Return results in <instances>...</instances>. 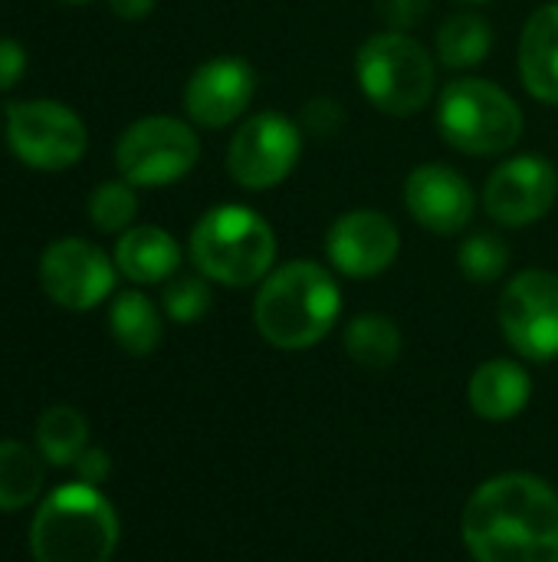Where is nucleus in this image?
Here are the masks:
<instances>
[{"label":"nucleus","mask_w":558,"mask_h":562,"mask_svg":"<svg viewBox=\"0 0 558 562\" xmlns=\"http://www.w3.org/2000/svg\"><path fill=\"white\" fill-rule=\"evenodd\" d=\"M516 63L526 92L543 105H558V0L529 13L520 33Z\"/></svg>","instance_id":"obj_16"},{"label":"nucleus","mask_w":558,"mask_h":562,"mask_svg":"<svg viewBox=\"0 0 558 562\" xmlns=\"http://www.w3.org/2000/svg\"><path fill=\"white\" fill-rule=\"evenodd\" d=\"M355 79L362 95L385 115L411 119L431 105L437 89V63L421 40L398 30L372 33L355 53Z\"/></svg>","instance_id":"obj_5"},{"label":"nucleus","mask_w":558,"mask_h":562,"mask_svg":"<svg viewBox=\"0 0 558 562\" xmlns=\"http://www.w3.org/2000/svg\"><path fill=\"white\" fill-rule=\"evenodd\" d=\"M529 398V372L513 359H490L467 382V402L487 422H513L516 415H523Z\"/></svg>","instance_id":"obj_18"},{"label":"nucleus","mask_w":558,"mask_h":562,"mask_svg":"<svg viewBox=\"0 0 558 562\" xmlns=\"http://www.w3.org/2000/svg\"><path fill=\"white\" fill-rule=\"evenodd\" d=\"M3 135L10 151L33 171H66L89 148L86 122L56 99H23L7 105Z\"/></svg>","instance_id":"obj_8"},{"label":"nucleus","mask_w":558,"mask_h":562,"mask_svg":"<svg viewBox=\"0 0 558 562\" xmlns=\"http://www.w3.org/2000/svg\"><path fill=\"white\" fill-rule=\"evenodd\" d=\"M401 254L398 224L375 207H355L332 221L326 234V257L335 273L349 280L382 277Z\"/></svg>","instance_id":"obj_13"},{"label":"nucleus","mask_w":558,"mask_h":562,"mask_svg":"<svg viewBox=\"0 0 558 562\" xmlns=\"http://www.w3.org/2000/svg\"><path fill=\"white\" fill-rule=\"evenodd\" d=\"M477 562H558V494L536 474L510 471L483 481L460 517Z\"/></svg>","instance_id":"obj_1"},{"label":"nucleus","mask_w":558,"mask_h":562,"mask_svg":"<svg viewBox=\"0 0 558 562\" xmlns=\"http://www.w3.org/2000/svg\"><path fill=\"white\" fill-rule=\"evenodd\" d=\"M457 267L470 283H497L510 267V247L493 231H474L457 250Z\"/></svg>","instance_id":"obj_25"},{"label":"nucleus","mask_w":558,"mask_h":562,"mask_svg":"<svg viewBox=\"0 0 558 562\" xmlns=\"http://www.w3.org/2000/svg\"><path fill=\"white\" fill-rule=\"evenodd\" d=\"M500 329L529 362L558 359V273L523 270L500 296Z\"/></svg>","instance_id":"obj_10"},{"label":"nucleus","mask_w":558,"mask_h":562,"mask_svg":"<svg viewBox=\"0 0 558 562\" xmlns=\"http://www.w3.org/2000/svg\"><path fill=\"white\" fill-rule=\"evenodd\" d=\"M214 296H210V280L201 277V273H191V277H171L164 283V296H161V306L164 313L174 319V323H197L207 316Z\"/></svg>","instance_id":"obj_26"},{"label":"nucleus","mask_w":558,"mask_h":562,"mask_svg":"<svg viewBox=\"0 0 558 562\" xmlns=\"http://www.w3.org/2000/svg\"><path fill=\"white\" fill-rule=\"evenodd\" d=\"M201 161L197 132L174 115H145L115 142V168L135 188H168Z\"/></svg>","instance_id":"obj_7"},{"label":"nucleus","mask_w":558,"mask_h":562,"mask_svg":"<svg viewBox=\"0 0 558 562\" xmlns=\"http://www.w3.org/2000/svg\"><path fill=\"white\" fill-rule=\"evenodd\" d=\"M109 333L128 356H151L161 346L164 326L158 306L141 290H122L109 310Z\"/></svg>","instance_id":"obj_19"},{"label":"nucleus","mask_w":558,"mask_h":562,"mask_svg":"<svg viewBox=\"0 0 558 562\" xmlns=\"http://www.w3.org/2000/svg\"><path fill=\"white\" fill-rule=\"evenodd\" d=\"M0 132H3V115H0Z\"/></svg>","instance_id":"obj_34"},{"label":"nucleus","mask_w":558,"mask_h":562,"mask_svg":"<svg viewBox=\"0 0 558 562\" xmlns=\"http://www.w3.org/2000/svg\"><path fill=\"white\" fill-rule=\"evenodd\" d=\"M457 3H464V7H487V3H493V0H457Z\"/></svg>","instance_id":"obj_32"},{"label":"nucleus","mask_w":558,"mask_h":562,"mask_svg":"<svg viewBox=\"0 0 558 562\" xmlns=\"http://www.w3.org/2000/svg\"><path fill=\"white\" fill-rule=\"evenodd\" d=\"M558 198V168L539 151L513 155L483 184V211L503 227L543 221Z\"/></svg>","instance_id":"obj_12"},{"label":"nucleus","mask_w":558,"mask_h":562,"mask_svg":"<svg viewBox=\"0 0 558 562\" xmlns=\"http://www.w3.org/2000/svg\"><path fill=\"white\" fill-rule=\"evenodd\" d=\"M276 250L273 224L247 204L207 207L187 237L194 270L230 290L260 286L276 267Z\"/></svg>","instance_id":"obj_3"},{"label":"nucleus","mask_w":558,"mask_h":562,"mask_svg":"<svg viewBox=\"0 0 558 562\" xmlns=\"http://www.w3.org/2000/svg\"><path fill=\"white\" fill-rule=\"evenodd\" d=\"M342 122H345V112H342V105H339L335 99H329V95L309 99V102L303 105V112H299V128L309 132V135H322V138L335 135V132L342 128Z\"/></svg>","instance_id":"obj_28"},{"label":"nucleus","mask_w":558,"mask_h":562,"mask_svg":"<svg viewBox=\"0 0 558 562\" xmlns=\"http://www.w3.org/2000/svg\"><path fill=\"white\" fill-rule=\"evenodd\" d=\"M437 132L464 155H506L523 138V109L503 86L460 76L437 95Z\"/></svg>","instance_id":"obj_6"},{"label":"nucleus","mask_w":558,"mask_h":562,"mask_svg":"<svg viewBox=\"0 0 558 562\" xmlns=\"http://www.w3.org/2000/svg\"><path fill=\"white\" fill-rule=\"evenodd\" d=\"M86 214H89V221H92L95 231H102V234H125L128 227H135V217H138L135 184H128L125 178L102 181L89 194Z\"/></svg>","instance_id":"obj_24"},{"label":"nucleus","mask_w":558,"mask_h":562,"mask_svg":"<svg viewBox=\"0 0 558 562\" xmlns=\"http://www.w3.org/2000/svg\"><path fill=\"white\" fill-rule=\"evenodd\" d=\"M342 290L329 267L316 260H289L273 267L257 290V333L283 352L319 346L339 323Z\"/></svg>","instance_id":"obj_2"},{"label":"nucleus","mask_w":558,"mask_h":562,"mask_svg":"<svg viewBox=\"0 0 558 562\" xmlns=\"http://www.w3.org/2000/svg\"><path fill=\"white\" fill-rule=\"evenodd\" d=\"M43 454L20 441H0V514L30 507L43 494Z\"/></svg>","instance_id":"obj_22"},{"label":"nucleus","mask_w":558,"mask_h":562,"mask_svg":"<svg viewBox=\"0 0 558 562\" xmlns=\"http://www.w3.org/2000/svg\"><path fill=\"white\" fill-rule=\"evenodd\" d=\"M155 3H158V0H109V10H112L118 20L135 23V20H145V16L155 10Z\"/></svg>","instance_id":"obj_31"},{"label":"nucleus","mask_w":558,"mask_h":562,"mask_svg":"<svg viewBox=\"0 0 558 562\" xmlns=\"http://www.w3.org/2000/svg\"><path fill=\"white\" fill-rule=\"evenodd\" d=\"M59 3H69V7H82V3H89V0H59Z\"/></svg>","instance_id":"obj_33"},{"label":"nucleus","mask_w":558,"mask_h":562,"mask_svg":"<svg viewBox=\"0 0 558 562\" xmlns=\"http://www.w3.org/2000/svg\"><path fill=\"white\" fill-rule=\"evenodd\" d=\"M493 49L490 20L480 13H454L437 30V59L451 69H474Z\"/></svg>","instance_id":"obj_21"},{"label":"nucleus","mask_w":558,"mask_h":562,"mask_svg":"<svg viewBox=\"0 0 558 562\" xmlns=\"http://www.w3.org/2000/svg\"><path fill=\"white\" fill-rule=\"evenodd\" d=\"M303 128L283 112H257L234 132L227 145V171L243 191L280 188L299 165Z\"/></svg>","instance_id":"obj_9"},{"label":"nucleus","mask_w":558,"mask_h":562,"mask_svg":"<svg viewBox=\"0 0 558 562\" xmlns=\"http://www.w3.org/2000/svg\"><path fill=\"white\" fill-rule=\"evenodd\" d=\"M112 260H115L118 273L138 286L168 283L181 270V244L164 227L138 224L118 237Z\"/></svg>","instance_id":"obj_17"},{"label":"nucleus","mask_w":558,"mask_h":562,"mask_svg":"<svg viewBox=\"0 0 558 562\" xmlns=\"http://www.w3.org/2000/svg\"><path fill=\"white\" fill-rule=\"evenodd\" d=\"M342 342L355 366L375 369V372L391 369L405 349V336H401L398 323L388 319L385 313H358L355 319H349Z\"/></svg>","instance_id":"obj_20"},{"label":"nucleus","mask_w":558,"mask_h":562,"mask_svg":"<svg viewBox=\"0 0 558 562\" xmlns=\"http://www.w3.org/2000/svg\"><path fill=\"white\" fill-rule=\"evenodd\" d=\"M405 207L418 227L454 237L464 234L477 214L474 184L451 165H418L405 181Z\"/></svg>","instance_id":"obj_15"},{"label":"nucleus","mask_w":558,"mask_h":562,"mask_svg":"<svg viewBox=\"0 0 558 562\" xmlns=\"http://www.w3.org/2000/svg\"><path fill=\"white\" fill-rule=\"evenodd\" d=\"M257 95V69L240 56L201 63L184 86V112L201 128L234 125Z\"/></svg>","instance_id":"obj_14"},{"label":"nucleus","mask_w":558,"mask_h":562,"mask_svg":"<svg viewBox=\"0 0 558 562\" xmlns=\"http://www.w3.org/2000/svg\"><path fill=\"white\" fill-rule=\"evenodd\" d=\"M122 527L109 497L82 481L62 484L39 504L30 524V553L36 562H109Z\"/></svg>","instance_id":"obj_4"},{"label":"nucleus","mask_w":558,"mask_h":562,"mask_svg":"<svg viewBox=\"0 0 558 562\" xmlns=\"http://www.w3.org/2000/svg\"><path fill=\"white\" fill-rule=\"evenodd\" d=\"M372 7L382 26L398 33H411L431 13V0H372Z\"/></svg>","instance_id":"obj_27"},{"label":"nucleus","mask_w":558,"mask_h":562,"mask_svg":"<svg viewBox=\"0 0 558 562\" xmlns=\"http://www.w3.org/2000/svg\"><path fill=\"white\" fill-rule=\"evenodd\" d=\"M26 72V49L20 40L0 36V92L13 89Z\"/></svg>","instance_id":"obj_29"},{"label":"nucleus","mask_w":558,"mask_h":562,"mask_svg":"<svg viewBox=\"0 0 558 562\" xmlns=\"http://www.w3.org/2000/svg\"><path fill=\"white\" fill-rule=\"evenodd\" d=\"M72 468H76L79 481H82V484H92V487H99V484L109 477V471H112V464H109V454H105L102 448H86Z\"/></svg>","instance_id":"obj_30"},{"label":"nucleus","mask_w":558,"mask_h":562,"mask_svg":"<svg viewBox=\"0 0 558 562\" xmlns=\"http://www.w3.org/2000/svg\"><path fill=\"white\" fill-rule=\"evenodd\" d=\"M86 441H89V425L69 405H53L36 422V448H39L43 461H49L56 468L76 464L79 454L86 451Z\"/></svg>","instance_id":"obj_23"},{"label":"nucleus","mask_w":558,"mask_h":562,"mask_svg":"<svg viewBox=\"0 0 558 562\" xmlns=\"http://www.w3.org/2000/svg\"><path fill=\"white\" fill-rule=\"evenodd\" d=\"M115 260L86 237H59L39 257L43 293L72 313L95 310L115 293Z\"/></svg>","instance_id":"obj_11"}]
</instances>
